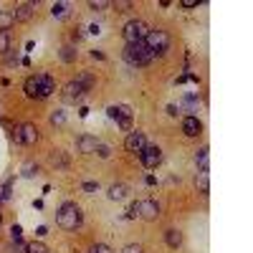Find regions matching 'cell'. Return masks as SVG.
Listing matches in <instances>:
<instances>
[{
  "label": "cell",
  "instance_id": "8992f818",
  "mask_svg": "<svg viewBox=\"0 0 253 253\" xmlns=\"http://www.w3.org/2000/svg\"><path fill=\"white\" fill-rule=\"evenodd\" d=\"M139 157H142V165L147 167V170H155V167L162 162V150L160 147H144Z\"/></svg>",
  "mask_w": 253,
  "mask_h": 253
},
{
  "label": "cell",
  "instance_id": "e0dca14e",
  "mask_svg": "<svg viewBox=\"0 0 253 253\" xmlns=\"http://www.w3.org/2000/svg\"><path fill=\"white\" fill-rule=\"evenodd\" d=\"M165 243L170 246V248H180L182 246V233H180V230H175V228H170L165 233Z\"/></svg>",
  "mask_w": 253,
  "mask_h": 253
},
{
  "label": "cell",
  "instance_id": "74e56055",
  "mask_svg": "<svg viewBox=\"0 0 253 253\" xmlns=\"http://www.w3.org/2000/svg\"><path fill=\"white\" fill-rule=\"evenodd\" d=\"M10 253H26V246H10Z\"/></svg>",
  "mask_w": 253,
  "mask_h": 253
},
{
  "label": "cell",
  "instance_id": "836d02e7",
  "mask_svg": "<svg viewBox=\"0 0 253 253\" xmlns=\"http://www.w3.org/2000/svg\"><path fill=\"white\" fill-rule=\"evenodd\" d=\"M137 213H139V200H137V203H132V205H129V210H126V215H129V218H137Z\"/></svg>",
  "mask_w": 253,
  "mask_h": 253
},
{
  "label": "cell",
  "instance_id": "9c48e42d",
  "mask_svg": "<svg viewBox=\"0 0 253 253\" xmlns=\"http://www.w3.org/2000/svg\"><path fill=\"white\" fill-rule=\"evenodd\" d=\"M15 132H18V142H23V144H36L38 142V129L33 124H28V122L20 124Z\"/></svg>",
  "mask_w": 253,
  "mask_h": 253
},
{
  "label": "cell",
  "instance_id": "d6986e66",
  "mask_svg": "<svg viewBox=\"0 0 253 253\" xmlns=\"http://www.w3.org/2000/svg\"><path fill=\"white\" fill-rule=\"evenodd\" d=\"M198 167H200V172H208V167H210V150L208 147H203L198 152Z\"/></svg>",
  "mask_w": 253,
  "mask_h": 253
},
{
  "label": "cell",
  "instance_id": "8d00e7d4",
  "mask_svg": "<svg viewBox=\"0 0 253 253\" xmlns=\"http://www.w3.org/2000/svg\"><path fill=\"white\" fill-rule=\"evenodd\" d=\"M182 8H198V0H182Z\"/></svg>",
  "mask_w": 253,
  "mask_h": 253
},
{
  "label": "cell",
  "instance_id": "1f68e13d",
  "mask_svg": "<svg viewBox=\"0 0 253 253\" xmlns=\"http://www.w3.org/2000/svg\"><path fill=\"white\" fill-rule=\"evenodd\" d=\"M122 253H142V246L139 243H129V246H124Z\"/></svg>",
  "mask_w": 253,
  "mask_h": 253
},
{
  "label": "cell",
  "instance_id": "603a6c76",
  "mask_svg": "<svg viewBox=\"0 0 253 253\" xmlns=\"http://www.w3.org/2000/svg\"><path fill=\"white\" fill-rule=\"evenodd\" d=\"M26 253H51V251H48V246H43V243H28V246H26Z\"/></svg>",
  "mask_w": 253,
  "mask_h": 253
},
{
  "label": "cell",
  "instance_id": "4dcf8cb0",
  "mask_svg": "<svg viewBox=\"0 0 253 253\" xmlns=\"http://www.w3.org/2000/svg\"><path fill=\"white\" fill-rule=\"evenodd\" d=\"M23 175H26V177L38 175V165H26V167H23Z\"/></svg>",
  "mask_w": 253,
  "mask_h": 253
},
{
  "label": "cell",
  "instance_id": "f546056e",
  "mask_svg": "<svg viewBox=\"0 0 253 253\" xmlns=\"http://www.w3.org/2000/svg\"><path fill=\"white\" fill-rule=\"evenodd\" d=\"M96 155H99V157H104V160H107V157L112 155V150H109L107 144H99V147H96Z\"/></svg>",
  "mask_w": 253,
  "mask_h": 253
},
{
  "label": "cell",
  "instance_id": "30bf717a",
  "mask_svg": "<svg viewBox=\"0 0 253 253\" xmlns=\"http://www.w3.org/2000/svg\"><path fill=\"white\" fill-rule=\"evenodd\" d=\"M182 132H185L187 137H198V134L203 132V124H200V119H198L195 114L185 117V119H182Z\"/></svg>",
  "mask_w": 253,
  "mask_h": 253
},
{
  "label": "cell",
  "instance_id": "8fae6325",
  "mask_svg": "<svg viewBox=\"0 0 253 253\" xmlns=\"http://www.w3.org/2000/svg\"><path fill=\"white\" fill-rule=\"evenodd\" d=\"M96 147H99V142H96V137H91V134H81V137L76 139V150L84 152V155L96 152Z\"/></svg>",
  "mask_w": 253,
  "mask_h": 253
},
{
  "label": "cell",
  "instance_id": "7c38bea8",
  "mask_svg": "<svg viewBox=\"0 0 253 253\" xmlns=\"http://www.w3.org/2000/svg\"><path fill=\"white\" fill-rule=\"evenodd\" d=\"M36 79H38V86H41V99H46V96H51V94L56 91V81H53V76H48V74H38Z\"/></svg>",
  "mask_w": 253,
  "mask_h": 253
},
{
  "label": "cell",
  "instance_id": "ac0fdd59",
  "mask_svg": "<svg viewBox=\"0 0 253 253\" xmlns=\"http://www.w3.org/2000/svg\"><path fill=\"white\" fill-rule=\"evenodd\" d=\"M126 193H129V187H126L124 182H117V185L109 187V198H112V200H124Z\"/></svg>",
  "mask_w": 253,
  "mask_h": 253
},
{
  "label": "cell",
  "instance_id": "cb8c5ba5",
  "mask_svg": "<svg viewBox=\"0 0 253 253\" xmlns=\"http://www.w3.org/2000/svg\"><path fill=\"white\" fill-rule=\"evenodd\" d=\"M76 81H79V84H81V86L86 89V91H89V89L94 86V76H91V74H81V76H79Z\"/></svg>",
  "mask_w": 253,
  "mask_h": 253
},
{
  "label": "cell",
  "instance_id": "5b68a950",
  "mask_svg": "<svg viewBox=\"0 0 253 253\" xmlns=\"http://www.w3.org/2000/svg\"><path fill=\"white\" fill-rule=\"evenodd\" d=\"M124 147H126V152H134V155H142V150L147 147V137L144 132H129L124 139Z\"/></svg>",
  "mask_w": 253,
  "mask_h": 253
},
{
  "label": "cell",
  "instance_id": "2e32d148",
  "mask_svg": "<svg viewBox=\"0 0 253 253\" xmlns=\"http://www.w3.org/2000/svg\"><path fill=\"white\" fill-rule=\"evenodd\" d=\"M84 94H86V89H84L79 81H69L66 84V99H81Z\"/></svg>",
  "mask_w": 253,
  "mask_h": 253
},
{
  "label": "cell",
  "instance_id": "d590c367",
  "mask_svg": "<svg viewBox=\"0 0 253 253\" xmlns=\"http://www.w3.org/2000/svg\"><path fill=\"white\" fill-rule=\"evenodd\" d=\"M10 233H13V241H20V233H23V230H20V225H13Z\"/></svg>",
  "mask_w": 253,
  "mask_h": 253
},
{
  "label": "cell",
  "instance_id": "f1b7e54d",
  "mask_svg": "<svg viewBox=\"0 0 253 253\" xmlns=\"http://www.w3.org/2000/svg\"><path fill=\"white\" fill-rule=\"evenodd\" d=\"M63 122H66V114L63 112H53L51 114V124H63Z\"/></svg>",
  "mask_w": 253,
  "mask_h": 253
},
{
  "label": "cell",
  "instance_id": "f35d334b",
  "mask_svg": "<svg viewBox=\"0 0 253 253\" xmlns=\"http://www.w3.org/2000/svg\"><path fill=\"white\" fill-rule=\"evenodd\" d=\"M167 114H172V117L177 114V107H175V104H170V107H167Z\"/></svg>",
  "mask_w": 253,
  "mask_h": 253
},
{
  "label": "cell",
  "instance_id": "5bb4252c",
  "mask_svg": "<svg viewBox=\"0 0 253 253\" xmlns=\"http://www.w3.org/2000/svg\"><path fill=\"white\" fill-rule=\"evenodd\" d=\"M51 165L56 167V170H66V167L71 165V160H69V155H66V152L53 150V152H51Z\"/></svg>",
  "mask_w": 253,
  "mask_h": 253
},
{
  "label": "cell",
  "instance_id": "83f0119b",
  "mask_svg": "<svg viewBox=\"0 0 253 253\" xmlns=\"http://www.w3.org/2000/svg\"><path fill=\"white\" fill-rule=\"evenodd\" d=\"M56 18H63V15H66V5H63V3H56L53 5V10H51Z\"/></svg>",
  "mask_w": 253,
  "mask_h": 253
},
{
  "label": "cell",
  "instance_id": "7a4b0ae2",
  "mask_svg": "<svg viewBox=\"0 0 253 253\" xmlns=\"http://www.w3.org/2000/svg\"><path fill=\"white\" fill-rule=\"evenodd\" d=\"M144 46L150 48L152 56H165L167 48H170V36H167V31L150 28V33H147V38H144Z\"/></svg>",
  "mask_w": 253,
  "mask_h": 253
},
{
  "label": "cell",
  "instance_id": "ba28073f",
  "mask_svg": "<svg viewBox=\"0 0 253 253\" xmlns=\"http://www.w3.org/2000/svg\"><path fill=\"white\" fill-rule=\"evenodd\" d=\"M142 220H157L160 218V205L155 200H139V213Z\"/></svg>",
  "mask_w": 253,
  "mask_h": 253
},
{
  "label": "cell",
  "instance_id": "4fadbf2b",
  "mask_svg": "<svg viewBox=\"0 0 253 253\" xmlns=\"http://www.w3.org/2000/svg\"><path fill=\"white\" fill-rule=\"evenodd\" d=\"M33 10H36V5H33V3H20V5H15L13 18L18 20V23H28V20L33 18Z\"/></svg>",
  "mask_w": 253,
  "mask_h": 253
},
{
  "label": "cell",
  "instance_id": "484cf974",
  "mask_svg": "<svg viewBox=\"0 0 253 253\" xmlns=\"http://www.w3.org/2000/svg\"><path fill=\"white\" fill-rule=\"evenodd\" d=\"M89 253H112V248H109L107 243H94V246L89 248Z\"/></svg>",
  "mask_w": 253,
  "mask_h": 253
},
{
  "label": "cell",
  "instance_id": "4316f807",
  "mask_svg": "<svg viewBox=\"0 0 253 253\" xmlns=\"http://www.w3.org/2000/svg\"><path fill=\"white\" fill-rule=\"evenodd\" d=\"M89 8L91 10H104V8H109V3H107V0H91Z\"/></svg>",
  "mask_w": 253,
  "mask_h": 253
},
{
  "label": "cell",
  "instance_id": "d6a6232c",
  "mask_svg": "<svg viewBox=\"0 0 253 253\" xmlns=\"http://www.w3.org/2000/svg\"><path fill=\"white\" fill-rule=\"evenodd\" d=\"M129 8H132V3H129V0H119V3H117V10H119V13H126Z\"/></svg>",
  "mask_w": 253,
  "mask_h": 253
},
{
  "label": "cell",
  "instance_id": "7402d4cb",
  "mask_svg": "<svg viewBox=\"0 0 253 253\" xmlns=\"http://www.w3.org/2000/svg\"><path fill=\"white\" fill-rule=\"evenodd\" d=\"M8 51H10V33L0 31V56L8 53Z\"/></svg>",
  "mask_w": 253,
  "mask_h": 253
},
{
  "label": "cell",
  "instance_id": "9a60e30c",
  "mask_svg": "<svg viewBox=\"0 0 253 253\" xmlns=\"http://www.w3.org/2000/svg\"><path fill=\"white\" fill-rule=\"evenodd\" d=\"M23 89H26V94H28L31 99H41V86H38V79H36V76H28V79H26Z\"/></svg>",
  "mask_w": 253,
  "mask_h": 253
},
{
  "label": "cell",
  "instance_id": "ffe728a7",
  "mask_svg": "<svg viewBox=\"0 0 253 253\" xmlns=\"http://www.w3.org/2000/svg\"><path fill=\"white\" fill-rule=\"evenodd\" d=\"M195 187L200 190L203 195H208V193H210V180H208V172H198V177H195Z\"/></svg>",
  "mask_w": 253,
  "mask_h": 253
},
{
  "label": "cell",
  "instance_id": "d4e9b609",
  "mask_svg": "<svg viewBox=\"0 0 253 253\" xmlns=\"http://www.w3.org/2000/svg\"><path fill=\"white\" fill-rule=\"evenodd\" d=\"M61 58H63V61H74V58H76V51H74L71 46H63V48H61Z\"/></svg>",
  "mask_w": 253,
  "mask_h": 253
},
{
  "label": "cell",
  "instance_id": "e575fe53",
  "mask_svg": "<svg viewBox=\"0 0 253 253\" xmlns=\"http://www.w3.org/2000/svg\"><path fill=\"white\" fill-rule=\"evenodd\" d=\"M81 187L86 190V193H96V190H99V185H96V182H84Z\"/></svg>",
  "mask_w": 253,
  "mask_h": 253
},
{
  "label": "cell",
  "instance_id": "3957f363",
  "mask_svg": "<svg viewBox=\"0 0 253 253\" xmlns=\"http://www.w3.org/2000/svg\"><path fill=\"white\" fill-rule=\"evenodd\" d=\"M124 58H126V63H132V66H150V61L155 58L152 53H150V48H147L144 43H126V48H124Z\"/></svg>",
  "mask_w": 253,
  "mask_h": 253
},
{
  "label": "cell",
  "instance_id": "44dd1931",
  "mask_svg": "<svg viewBox=\"0 0 253 253\" xmlns=\"http://www.w3.org/2000/svg\"><path fill=\"white\" fill-rule=\"evenodd\" d=\"M15 23V18H13V13L10 10H3V13H0V31H5L8 33V28Z\"/></svg>",
  "mask_w": 253,
  "mask_h": 253
},
{
  "label": "cell",
  "instance_id": "277c9868",
  "mask_svg": "<svg viewBox=\"0 0 253 253\" xmlns=\"http://www.w3.org/2000/svg\"><path fill=\"white\" fill-rule=\"evenodd\" d=\"M147 33H150V26H147L144 20H139V18L137 20H129V23L124 26V31H122L126 43H144Z\"/></svg>",
  "mask_w": 253,
  "mask_h": 253
},
{
  "label": "cell",
  "instance_id": "ab89813d",
  "mask_svg": "<svg viewBox=\"0 0 253 253\" xmlns=\"http://www.w3.org/2000/svg\"><path fill=\"white\" fill-rule=\"evenodd\" d=\"M0 223H3V215H0Z\"/></svg>",
  "mask_w": 253,
  "mask_h": 253
},
{
  "label": "cell",
  "instance_id": "52a82bcc",
  "mask_svg": "<svg viewBox=\"0 0 253 253\" xmlns=\"http://www.w3.org/2000/svg\"><path fill=\"white\" fill-rule=\"evenodd\" d=\"M107 112H109L112 119L119 122L122 129H129V126H132V109L129 107H109Z\"/></svg>",
  "mask_w": 253,
  "mask_h": 253
},
{
  "label": "cell",
  "instance_id": "6da1fadb",
  "mask_svg": "<svg viewBox=\"0 0 253 253\" xmlns=\"http://www.w3.org/2000/svg\"><path fill=\"white\" fill-rule=\"evenodd\" d=\"M56 220L61 228H66V230H76L81 225V208L76 203H63L58 208V213H56Z\"/></svg>",
  "mask_w": 253,
  "mask_h": 253
}]
</instances>
